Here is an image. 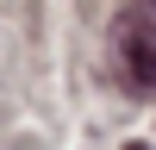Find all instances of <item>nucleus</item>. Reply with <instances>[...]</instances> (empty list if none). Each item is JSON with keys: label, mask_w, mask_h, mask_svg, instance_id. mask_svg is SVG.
I'll return each instance as SVG.
<instances>
[{"label": "nucleus", "mask_w": 156, "mask_h": 150, "mask_svg": "<svg viewBox=\"0 0 156 150\" xmlns=\"http://www.w3.org/2000/svg\"><path fill=\"white\" fill-rule=\"evenodd\" d=\"M112 69L131 88H156V6H119V19H112Z\"/></svg>", "instance_id": "1"}, {"label": "nucleus", "mask_w": 156, "mask_h": 150, "mask_svg": "<svg viewBox=\"0 0 156 150\" xmlns=\"http://www.w3.org/2000/svg\"><path fill=\"white\" fill-rule=\"evenodd\" d=\"M131 150H144V144H131Z\"/></svg>", "instance_id": "2"}]
</instances>
